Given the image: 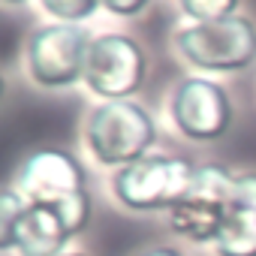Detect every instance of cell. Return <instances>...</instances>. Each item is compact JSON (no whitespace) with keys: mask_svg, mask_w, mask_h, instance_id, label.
<instances>
[{"mask_svg":"<svg viewBox=\"0 0 256 256\" xmlns=\"http://www.w3.org/2000/svg\"><path fill=\"white\" fill-rule=\"evenodd\" d=\"M4 4H24V0H4Z\"/></svg>","mask_w":256,"mask_h":256,"instance_id":"18","label":"cell"},{"mask_svg":"<svg viewBox=\"0 0 256 256\" xmlns=\"http://www.w3.org/2000/svg\"><path fill=\"white\" fill-rule=\"evenodd\" d=\"M148 72V58L133 36L124 34H102L90 42L88 64H84V84L108 100H130L139 94Z\"/></svg>","mask_w":256,"mask_h":256,"instance_id":"5","label":"cell"},{"mask_svg":"<svg viewBox=\"0 0 256 256\" xmlns=\"http://www.w3.org/2000/svg\"><path fill=\"white\" fill-rule=\"evenodd\" d=\"M166 214H169V229L196 244H214L226 220V208L199 193H187V199H181Z\"/></svg>","mask_w":256,"mask_h":256,"instance_id":"9","label":"cell"},{"mask_svg":"<svg viewBox=\"0 0 256 256\" xmlns=\"http://www.w3.org/2000/svg\"><path fill=\"white\" fill-rule=\"evenodd\" d=\"M139 256H181V253L172 250V247H148V250H142Z\"/></svg>","mask_w":256,"mask_h":256,"instance_id":"17","label":"cell"},{"mask_svg":"<svg viewBox=\"0 0 256 256\" xmlns=\"http://www.w3.org/2000/svg\"><path fill=\"white\" fill-rule=\"evenodd\" d=\"M181 58L202 72H238L256 60V24L244 16L220 22H193L178 30Z\"/></svg>","mask_w":256,"mask_h":256,"instance_id":"3","label":"cell"},{"mask_svg":"<svg viewBox=\"0 0 256 256\" xmlns=\"http://www.w3.org/2000/svg\"><path fill=\"white\" fill-rule=\"evenodd\" d=\"M48 208L60 217V223H64V229H66L70 238L78 235V232H84V226L90 223V211H94L88 190H84V193H72V196H66V199L48 205Z\"/></svg>","mask_w":256,"mask_h":256,"instance_id":"11","label":"cell"},{"mask_svg":"<svg viewBox=\"0 0 256 256\" xmlns=\"http://www.w3.org/2000/svg\"><path fill=\"white\" fill-rule=\"evenodd\" d=\"M196 169L184 157L148 154L130 166H124L112 178L118 202L130 211H172L193 190Z\"/></svg>","mask_w":256,"mask_h":256,"instance_id":"2","label":"cell"},{"mask_svg":"<svg viewBox=\"0 0 256 256\" xmlns=\"http://www.w3.org/2000/svg\"><path fill=\"white\" fill-rule=\"evenodd\" d=\"M172 124L193 142H214L232 126V100L211 78H184L172 94Z\"/></svg>","mask_w":256,"mask_h":256,"instance_id":"6","label":"cell"},{"mask_svg":"<svg viewBox=\"0 0 256 256\" xmlns=\"http://www.w3.org/2000/svg\"><path fill=\"white\" fill-rule=\"evenodd\" d=\"M24 208H28V199L16 187H6L0 193V250L6 247V241L12 235V226H16V220L22 217Z\"/></svg>","mask_w":256,"mask_h":256,"instance_id":"15","label":"cell"},{"mask_svg":"<svg viewBox=\"0 0 256 256\" xmlns=\"http://www.w3.org/2000/svg\"><path fill=\"white\" fill-rule=\"evenodd\" d=\"M60 256H84V253H60Z\"/></svg>","mask_w":256,"mask_h":256,"instance_id":"19","label":"cell"},{"mask_svg":"<svg viewBox=\"0 0 256 256\" xmlns=\"http://www.w3.org/2000/svg\"><path fill=\"white\" fill-rule=\"evenodd\" d=\"M70 241L60 217L48 205L28 202L22 217L12 226V235L4 250H16L18 256H60L64 244Z\"/></svg>","mask_w":256,"mask_h":256,"instance_id":"8","label":"cell"},{"mask_svg":"<svg viewBox=\"0 0 256 256\" xmlns=\"http://www.w3.org/2000/svg\"><path fill=\"white\" fill-rule=\"evenodd\" d=\"M42 10L48 16H54L58 22H66V24H78L84 18H90L100 6L102 0H40Z\"/></svg>","mask_w":256,"mask_h":256,"instance_id":"13","label":"cell"},{"mask_svg":"<svg viewBox=\"0 0 256 256\" xmlns=\"http://www.w3.org/2000/svg\"><path fill=\"white\" fill-rule=\"evenodd\" d=\"M214 250L217 256H256V211H226Z\"/></svg>","mask_w":256,"mask_h":256,"instance_id":"10","label":"cell"},{"mask_svg":"<svg viewBox=\"0 0 256 256\" xmlns=\"http://www.w3.org/2000/svg\"><path fill=\"white\" fill-rule=\"evenodd\" d=\"M148 4H151V0H102V10H108L112 16H120V18H133Z\"/></svg>","mask_w":256,"mask_h":256,"instance_id":"16","label":"cell"},{"mask_svg":"<svg viewBox=\"0 0 256 256\" xmlns=\"http://www.w3.org/2000/svg\"><path fill=\"white\" fill-rule=\"evenodd\" d=\"M178 4L193 22H220L238 16V0H178Z\"/></svg>","mask_w":256,"mask_h":256,"instance_id":"12","label":"cell"},{"mask_svg":"<svg viewBox=\"0 0 256 256\" xmlns=\"http://www.w3.org/2000/svg\"><path fill=\"white\" fill-rule=\"evenodd\" d=\"M12 187L28 202L54 205V202H60L72 193H84L88 190V175H84V166L78 163V157H72L70 151L42 148V151H34L18 166Z\"/></svg>","mask_w":256,"mask_h":256,"instance_id":"7","label":"cell"},{"mask_svg":"<svg viewBox=\"0 0 256 256\" xmlns=\"http://www.w3.org/2000/svg\"><path fill=\"white\" fill-rule=\"evenodd\" d=\"M226 211H256V172L232 175L226 190Z\"/></svg>","mask_w":256,"mask_h":256,"instance_id":"14","label":"cell"},{"mask_svg":"<svg viewBox=\"0 0 256 256\" xmlns=\"http://www.w3.org/2000/svg\"><path fill=\"white\" fill-rule=\"evenodd\" d=\"M90 34L78 24L54 22L30 34L28 40V72L40 88H70L84 82V64L90 52Z\"/></svg>","mask_w":256,"mask_h":256,"instance_id":"4","label":"cell"},{"mask_svg":"<svg viewBox=\"0 0 256 256\" xmlns=\"http://www.w3.org/2000/svg\"><path fill=\"white\" fill-rule=\"evenodd\" d=\"M88 148L102 166H130L157 142V124L151 112L133 100H108L88 114Z\"/></svg>","mask_w":256,"mask_h":256,"instance_id":"1","label":"cell"}]
</instances>
